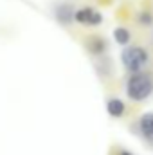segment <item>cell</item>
Returning a JSON list of instances; mask_svg holds the SVG:
<instances>
[{"mask_svg":"<svg viewBox=\"0 0 153 155\" xmlns=\"http://www.w3.org/2000/svg\"><path fill=\"white\" fill-rule=\"evenodd\" d=\"M114 40L119 43V45H128L130 40H132V35L126 27H115L114 29Z\"/></svg>","mask_w":153,"mask_h":155,"instance_id":"obj_8","label":"cell"},{"mask_svg":"<svg viewBox=\"0 0 153 155\" xmlns=\"http://www.w3.org/2000/svg\"><path fill=\"white\" fill-rule=\"evenodd\" d=\"M124 101L122 99H119V97H112V99H108V103H106V112L110 114L112 117H121L124 114Z\"/></svg>","mask_w":153,"mask_h":155,"instance_id":"obj_5","label":"cell"},{"mask_svg":"<svg viewBox=\"0 0 153 155\" xmlns=\"http://www.w3.org/2000/svg\"><path fill=\"white\" fill-rule=\"evenodd\" d=\"M121 61L126 71L139 72L148 65L150 56H148L146 49H142L139 45H126V49H122V52H121Z\"/></svg>","mask_w":153,"mask_h":155,"instance_id":"obj_2","label":"cell"},{"mask_svg":"<svg viewBox=\"0 0 153 155\" xmlns=\"http://www.w3.org/2000/svg\"><path fill=\"white\" fill-rule=\"evenodd\" d=\"M139 24H142V25H151L153 24V15L142 11V13L139 15Z\"/></svg>","mask_w":153,"mask_h":155,"instance_id":"obj_9","label":"cell"},{"mask_svg":"<svg viewBox=\"0 0 153 155\" xmlns=\"http://www.w3.org/2000/svg\"><path fill=\"white\" fill-rule=\"evenodd\" d=\"M86 47H88L90 52L101 54V52H105V49H106V41L103 38H99V36H92V38L86 41Z\"/></svg>","mask_w":153,"mask_h":155,"instance_id":"obj_7","label":"cell"},{"mask_svg":"<svg viewBox=\"0 0 153 155\" xmlns=\"http://www.w3.org/2000/svg\"><path fill=\"white\" fill-rule=\"evenodd\" d=\"M153 94V74L148 72H132L126 81V96L132 101H144Z\"/></svg>","mask_w":153,"mask_h":155,"instance_id":"obj_1","label":"cell"},{"mask_svg":"<svg viewBox=\"0 0 153 155\" xmlns=\"http://www.w3.org/2000/svg\"><path fill=\"white\" fill-rule=\"evenodd\" d=\"M56 18H58V22H61V24H69V22H72V20H74V11H72L70 4H63V5H60V7L56 9Z\"/></svg>","mask_w":153,"mask_h":155,"instance_id":"obj_6","label":"cell"},{"mask_svg":"<svg viewBox=\"0 0 153 155\" xmlns=\"http://www.w3.org/2000/svg\"><path fill=\"white\" fill-rule=\"evenodd\" d=\"M119 155H132V153H130V152H121Z\"/></svg>","mask_w":153,"mask_h":155,"instance_id":"obj_10","label":"cell"},{"mask_svg":"<svg viewBox=\"0 0 153 155\" xmlns=\"http://www.w3.org/2000/svg\"><path fill=\"white\" fill-rule=\"evenodd\" d=\"M139 132L141 135L153 144V112H146L139 119Z\"/></svg>","mask_w":153,"mask_h":155,"instance_id":"obj_4","label":"cell"},{"mask_svg":"<svg viewBox=\"0 0 153 155\" xmlns=\"http://www.w3.org/2000/svg\"><path fill=\"white\" fill-rule=\"evenodd\" d=\"M74 20L81 25H99L103 22V15L92 7H83L74 13Z\"/></svg>","mask_w":153,"mask_h":155,"instance_id":"obj_3","label":"cell"}]
</instances>
